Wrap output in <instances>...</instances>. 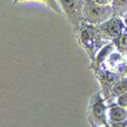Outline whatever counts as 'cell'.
Returning a JSON list of instances; mask_svg holds the SVG:
<instances>
[{
	"mask_svg": "<svg viewBox=\"0 0 127 127\" xmlns=\"http://www.w3.org/2000/svg\"><path fill=\"white\" fill-rule=\"evenodd\" d=\"M108 119L111 123L125 121L127 119V109L117 103L110 104L108 106Z\"/></svg>",
	"mask_w": 127,
	"mask_h": 127,
	"instance_id": "8992f818",
	"label": "cell"
},
{
	"mask_svg": "<svg viewBox=\"0 0 127 127\" xmlns=\"http://www.w3.org/2000/svg\"><path fill=\"white\" fill-rule=\"evenodd\" d=\"M111 6L116 16L122 17L127 13V0H114Z\"/></svg>",
	"mask_w": 127,
	"mask_h": 127,
	"instance_id": "30bf717a",
	"label": "cell"
},
{
	"mask_svg": "<svg viewBox=\"0 0 127 127\" xmlns=\"http://www.w3.org/2000/svg\"><path fill=\"white\" fill-rule=\"evenodd\" d=\"M77 33L80 45L89 53L91 58H95L98 50H101L109 42V40L102 34L98 26L82 22L77 30Z\"/></svg>",
	"mask_w": 127,
	"mask_h": 127,
	"instance_id": "6da1fadb",
	"label": "cell"
},
{
	"mask_svg": "<svg viewBox=\"0 0 127 127\" xmlns=\"http://www.w3.org/2000/svg\"><path fill=\"white\" fill-rule=\"evenodd\" d=\"M29 2L42 3V4H45L48 8L54 10V11L57 13L63 12L58 0H13V4H22V3H29Z\"/></svg>",
	"mask_w": 127,
	"mask_h": 127,
	"instance_id": "52a82bcc",
	"label": "cell"
},
{
	"mask_svg": "<svg viewBox=\"0 0 127 127\" xmlns=\"http://www.w3.org/2000/svg\"><path fill=\"white\" fill-rule=\"evenodd\" d=\"M112 43L114 44L116 50L125 57H127V32H125L124 34L120 35L116 39L112 41Z\"/></svg>",
	"mask_w": 127,
	"mask_h": 127,
	"instance_id": "ba28073f",
	"label": "cell"
},
{
	"mask_svg": "<svg viewBox=\"0 0 127 127\" xmlns=\"http://www.w3.org/2000/svg\"><path fill=\"white\" fill-rule=\"evenodd\" d=\"M116 103L120 105L121 107L127 108V93H124L116 98Z\"/></svg>",
	"mask_w": 127,
	"mask_h": 127,
	"instance_id": "8fae6325",
	"label": "cell"
},
{
	"mask_svg": "<svg viewBox=\"0 0 127 127\" xmlns=\"http://www.w3.org/2000/svg\"><path fill=\"white\" fill-rule=\"evenodd\" d=\"M114 16L111 5L102 6L95 0H84L82 8V22L94 26H100Z\"/></svg>",
	"mask_w": 127,
	"mask_h": 127,
	"instance_id": "7a4b0ae2",
	"label": "cell"
},
{
	"mask_svg": "<svg viewBox=\"0 0 127 127\" xmlns=\"http://www.w3.org/2000/svg\"><path fill=\"white\" fill-rule=\"evenodd\" d=\"M111 127H127V121H121V122H115L111 123Z\"/></svg>",
	"mask_w": 127,
	"mask_h": 127,
	"instance_id": "4fadbf2b",
	"label": "cell"
},
{
	"mask_svg": "<svg viewBox=\"0 0 127 127\" xmlns=\"http://www.w3.org/2000/svg\"><path fill=\"white\" fill-rule=\"evenodd\" d=\"M114 0H95V2L98 3L99 5H102V6H109V5H112Z\"/></svg>",
	"mask_w": 127,
	"mask_h": 127,
	"instance_id": "7c38bea8",
	"label": "cell"
},
{
	"mask_svg": "<svg viewBox=\"0 0 127 127\" xmlns=\"http://www.w3.org/2000/svg\"><path fill=\"white\" fill-rule=\"evenodd\" d=\"M98 27L101 30L102 34L111 42L120 35L124 34L125 32H127V28L124 24L123 18L116 15L112 16L107 22L103 23Z\"/></svg>",
	"mask_w": 127,
	"mask_h": 127,
	"instance_id": "277c9868",
	"label": "cell"
},
{
	"mask_svg": "<svg viewBox=\"0 0 127 127\" xmlns=\"http://www.w3.org/2000/svg\"><path fill=\"white\" fill-rule=\"evenodd\" d=\"M122 18H123V20H124V24H125L126 28H127V13H126L124 16H122Z\"/></svg>",
	"mask_w": 127,
	"mask_h": 127,
	"instance_id": "5bb4252c",
	"label": "cell"
},
{
	"mask_svg": "<svg viewBox=\"0 0 127 127\" xmlns=\"http://www.w3.org/2000/svg\"><path fill=\"white\" fill-rule=\"evenodd\" d=\"M127 93V76L125 77H121L119 79V81L113 87L112 91H111V98H117L120 95Z\"/></svg>",
	"mask_w": 127,
	"mask_h": 127,
	"instance_id": "9c48e42d",
	"label": "cell"
},
{
	"mask_svg": "<svg viewBox=\"0 0 127 127\" xmlns=\"http://www.w3.org/2000/svg\"><path fill=\"white\" fill-rule=\"evenodd\" d=\"M58 2L70 24L77 32L82 23V8L84 0H58Z\"/></svg>",
	"mask_w": 127,
	"mask_h": 127,
	"instance_id": "3957f363",
	"label": "cell"
},
{
	"mask_svg": "<svg viewBox=\"0 0 127 127\" xmlns=\"http://www.w3.org/2000/svg\"><path fill=\"white\" fill-rule=\"evenodd\" d=\"M107 111L108 107L106 106L105 99L102 97L101 94H97L92 97L90 104V113L94 117V119L107 124Z\"/></svg>",
	"mask_w": 127,
	"mask_h": 127,
	"instance_id": "5b68a950",
	"label": "cell"
}]
</instances>
